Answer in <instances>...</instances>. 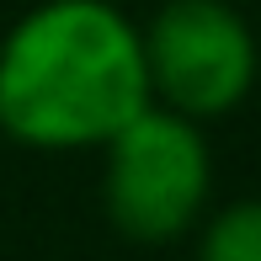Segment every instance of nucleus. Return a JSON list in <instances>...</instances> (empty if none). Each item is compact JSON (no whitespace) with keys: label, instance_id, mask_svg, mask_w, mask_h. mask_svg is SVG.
<instances>
[{"label":"nucleus","instance_id":"1","mask_svg":"<svg viewBox=\"0 0 261 261\" xmlns=\"http://www.w3.org/2000/svg\"><path fill=\"white\" fill-rule=\"evenodd\" d=\"M149 107L139 27L112 0H43L0 38V134L21 149H101Z\"/></svg>","mask_w":261,"mask_h":261},{"label":"nucleus","instance_id":"2","mask_svg":"<svg viewBox=\"0 0 261 261\" xmlns=\"http://www.w3.org/2000/svg\"><path fill=\"white\" fill-rule=\"evenodd\" d=\"M101 208L134 245H176L203 224L213 197V155L203 123L149 101L101 144Z\"/></svg>","mask_w":261,"mask_h":261},{"label":"nucleus","instance_id":"3","mask_svg":"<svg viewBox=\"0 0 261 261\" xmlns=\"http://www.w3.org/2000/svg\"><path fill=\"white\" fill-rule=\"evenodd\" d=\"M149 101L192 123L229 117L251 96L256 38L229 0H165L139 27Z\"/></svg>","mask_w":261,"mask_h":261},{"label":"nucleus","instance_id":"4","mask_svg":"<svg viewBox=\"0 0 261 261\" xmlns=\"http://www.w3.org/2000/svg\"><path fill=\"white\" fill-rule=\"evenodd\" d=\"M197 261H261V208L251 197H234V203L203 213Z\"/></svg>","mask_w":261,"mask_h":261}]
</instances>
